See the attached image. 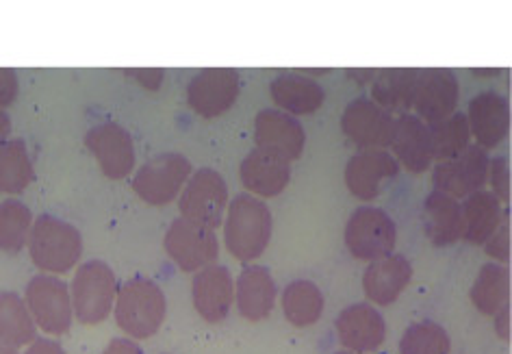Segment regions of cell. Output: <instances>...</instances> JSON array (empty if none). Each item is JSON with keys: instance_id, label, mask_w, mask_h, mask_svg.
Here are the masks:
<instances>
[{"instance_id": "cell-43", "label": "cell", "mask_w": 512, "mask_h": 354, "mask_svg": "<svg viewBox=\"0 0 512 354\" xmlns=\"http://www.w3.org/2000/svg\"><path fill=\"white\" fill-rule=\"evenodd\" d=\"M9 133H11V118L7 116L5 109H0V144L7 142Z\"/></svg>"}, {"instance_id": "cell-22", "label": "cell", "mask_w": 512, "mask_h": 354, "mask_svg": "<svg viewBox=\"0 0 512 354\" xmlns=\"http://www.w3.org/2000/svg\"><path fill=\"white\" fill-rule=\"evenodd\" d=\"M241 183L248 192L259 194L263 198H274L283 194V189L291 181L289 161L280 159L272 153H265L261 148H254L252 153L241 163Z\"/></svg>"}, {"instance_id": "cell-26", "label": "cell", "mask_w": 512, "mask_h": 354, "mask_svg": "<svg viewBox=\"0 0 512 354\" xmlns=\"http://www.w3.org/2000/svg\"><path fill=\"white\" fill-rule=\"evenodd\" d=\"M460 211H463V237L460 239L473 246H482L497 231L504 216L502 202L482 189L469 194L460 205Z\"/></svg>"}, {"instance_id": "cell-33", "label": "cell", "mask_w": 512, "mask_h": 354, "mask_svg": "<svg viewBox=\"0 0 512 354\" xmlns=\"http://www.w3.org/2000/svg\"><path fill=\"white\" fill-rule=\"evenodd\" d=\"M428 131H430L432 146H434V159H439V161L452 159V157L463 153L471 139L467 116L458 111H454L450 118H445L441 122L428 124Z\"/></svg>"}, {"instance_id": "cell-6", "label": "cell", "mask_w": 512, "mask_h": 354, "mask_svg": "<svg viewBox=\"0 0 512 354\" xmlns=\"http://www.w3.org/2000/svg\"><path fill=\"white\" fill-rule=\"evenodd\" d=\"M24 302L33 315L35 326L48 335H63L70 331L74 311L70 287L55 274H37L27 285Z\"/></svg>"}, {"instance_id": "cell-37", "label": "cell", "mask_w": 512, "mask_h": 354, "mask_svg": "<svg viewBox=\"0 0 512 354\" xmlns=\"http://www.w3.org/2000/svg\"><path fill=\"white\" fill-rule=\"evenodd\" d=\"M18 96V74L11 68H0V109L11 105Z\"/></svg>"}, {"instance_id": "cell-9", "label": "cell", "mask_w": 512, "mask_h": 354, "mask_svg": "<svg viewBox=\"0 0 512 354\" xmlns=\"http://www.w3.org/2000/svg\"><path fill=\"white\" fill-rule=\"evenodd\" d=\"M163 246L183 272H198L220 257V242H217L215 231L185 218L170 224Z\"/></svg>"}, {"instance_id": "cell-21", "label": "cell", "mask_w": 512, "mask_h": 354, "mask_svg": "<svg viewBox=\"0 0 512 354\" xmlns=\"http://www.w3.org/2000/svg\"><path fill=\"white\" fill-rule=\"evenodd\" d=\"M393 153L406 170L415 174L426 172L434 161V146L428 131V124L419 120L413 113H402L395 120V131L391 139Z\"/></svg>"}, {"instance_id": "cell-30", "label": "cell", "mask_w": 512, "mask_h": 354, "mask_svg": "<svg viewBox=\"0 0 512 354\" xmlns=\"http://www.w3.org/2000/svg\"><path fill=\"white\" fill-rule=\"evenodd\" d=\"M471 302L484 315H495L510 302V270L504 265L486 263L471 287Z\"/></svg>"}, {"instance_id": "cell-29", "label": "cell", "mask_w": 512, "mask_h": 354, "mask_svg": "<svg viewBox=\"0 0 512 354\" xmlns=\"http://www.w3.org/2000/svg\"><path fill=\"white\" fill-rule=\"evenodd\" d=\"M35 181L33 161L22 139L0 144V192L22 194Z\"/></svg>"}, {"instance_id": "cell-39", "label": "cell", "mask_w": 512, "mask_h": 354, "mask_svg": "<svg viewBox=\"0 0 512 354\" xmlns=\"http://www.w3.org/2000/svg\"><path fill=\"white\" fill-rule=\"evenodd\" d=\"M24 354H66V350H63L61 344H57L55 339L35 337Z\"/></svg>"}, {"instance_id": "cell-8", "label": "cell", "mask_w": 512, "mask_h": 354, "mask_svg": "<svg viewBox=\"0 0 512 354\" xmlns=\"http://www.w3.org/2000/svg\"><path fill=\"white\" fill-rule=\"evenodd\" d=\"M191 176V163L178 153H161L148 159L133 179L135 194L148 205H170Z\"/></svg>"}, {"instance_id": "cell-28", "label": "cell", "mask_w": 512, "mask_h": 354, "mask_svg": "<svg viewBox=\"0 0 512 354\" xmlns=\"http://www.w3.org/2000/svg\"><path fill=\"white\" fill-rule=\"evenodd\" d=\"M37 337L33 315L22 296L0 292V341L14 348L29 346Z\"/></svg>"}, {"instance_id": "cell-42", "label": "cell", "mask_w": 512, "mask_h": 354, "mask_svg": "<svg viewBox=\"0 0 512 354\" xmlns=\"http://www.w3.org/2000/svg\"><path fill=\"white\" fill-rule=\"evenodd\" d=\"M348 74H350V79H354V81L369 83V81L376 79L378 70H348Z\"/></svg>"}, {"instance_id": "cell-31", "label": "cell", "mask_w": 512, "mask_h": 354, "mask_svg": "<svg viewBox=\"0 0 512 354\" xmlns=\"http://www.w3.org/2000/svg\"><path fill=\"white\" fill-rule=\"evenodd\" d=\"M285 318L298 328L315 324L324 313V294L313 281H293L283 292Z\"/></svg>"}, {"instance_id": "cell-20", "label": "cell", "mask_w": 512, "mask_h": 354, "mask_svg": "<svg viewBox=\"0 0 512 354\" xmlns=\"http://www.w3.org/2000/svg\"><path fill=\"white\" fill-rule=\"evenodd\" d=\"M413 278V265L404 255H389L371 261L363 274L365 296L380 307H389L402 296Z\"/></svg>"}, {"instance_id": "cell-14", "label": "cell", "mask_w": 512, "mask_h": 354, "mask_svg": "<svg viewBox=\"0 0 512 354\" xmlns=\"http://www.w3.org/2000/svg\"><path fill=\"white\" fill-rule=\"evenodd\" d=\"M460 98V85L456 74L447 68L421 70L415 90L413 109L419 113V120L430 124L450 118L456 111Z\"/></svg>"}, {"instance_id": "cell-25", "label": "cell", "mask_w": 512, "mask_h": 354, "mask_svg": "<svg viewBox=\"0 0 512 354\" xmlns=\"http://www.w3.org/2000/svg\"><path fill=\"white\" fill-rule=\"evenodd\" d=\"M419 72L415 68H389L378 70L376 79L371 81V94H374V103L384 111H398L408 113L415 103V90Z\"/></svg>"}, {"instance_id": "cell-35", "label": "cell", "mask_w": 512, "mask_h": 354, "mask_svg": "<svg viewBox=\"0 0 512 354\" xmlns=\"http://www.w3.org/2000/svg\"><path fill=\"white\" fill-rule=\"evenodd\" d=\"M489 174H491V187L493 196L499 202H510V168L506 157L489 159Z\"/></svg>"}, {"instance_id": "cell-7", "label": "cell", "mask_w": 512, "mask_h": 354, "mask_svg": "<svg viewBox=\"0 0 512 354\" xmlns=\"http://www.w3.org/2000/svg\"><path fill=\"white\" fill-rule=\"evenodd\" d=\"M226 207L228 185L224 176L211 168H200L194 176H189L181 200H178V209L185 220L207 226L211 231L222 224Z\"/></svg>"}, {"instance_id": "cell-19", "label": "cell", "mask_w": 512, "mask_h": 354, "mask_svg": "<svg viewBox=\"0 0 512 354\" xmlns=\"http://www.w3.org/2000/svg\"><path fill=\"white\" fill-rule=\"evenodd\" d=\"M469 131L478 139V146L495 148L508 135L510 107L508 100L497 92H480L469 100L467 113Z\"/></svg>"}, {"instance_id": "cell-17", "label": "cell", "mask_w": 512, "mask_h": 354, "mask_svg": "<svg viewBox=\"0 0 512 354\" xmlns=\"http://www.w3.org/2000/svg\"><path fill=\"white\" fill-rule=\"evenodd\" d=\"M400 163L387 150H361L345 166V185L361 200H376L382 194V183L395 179Z\"/></svg>"}, {"instance_id": "cell-40", "label": "cell", "mask_w": 512, "mask_h": 354, "mask_svg": "<svg viewBox=\"0 0 512 354\" xmlns=\"http://www.w3.org/2000/svg\"><path fill=\"white\" fill-rule=\"evenodd\" d=\"M102 354H144V350L139 348L133 339H113L109 341V346L105 348Z\"/></svg>"}, {"instance_id": "cell-3", "label": "cell", "mask_w": 512, "mask_h": 354, "mask_svg": "<svg viewBox=\"0 0 512 354\" xmlns=\"http://www.w3.org/2000/svg\"><path fill=\"white\" fill-rule=\"evenodd\" d=\"M33 263L46 274H66L83 255V237L70 222L50 216L35 218L27 239Z\"/></svg>"}, {"instance_id": "cell-5", "label": "cell", "mask_w": 512, "mask_h": 354, "mask_svg": "<svg viewBox=\"0 0 512 354\" xmlns=\"http://www.w3.org/2000/svg\"><path fill=\"white\" fill-rule=\"evenodd\" d=\"M395 242H398L395 222L387 211L378 207H358L345 224V246L361 261L371 263L389 257Z\"/></svg>"}, {"instance_id": "cell-34", "label": "cell", "mask_w": 512, "mask_h": 354, "mask_svg": "<svg viewBox=\"0 0 512 354\" xmlns=\"http://www.w3.org/2000/svg\"><path fill=\"white\" fill-rule=\"evenodd\" d=\"M452 341L437 322H417L404 331L400 339V354H450Z\"/></svg>"}, {"instance_id": "cell-38", "label": "cell", "mask_w": 512, "mask_h": 354, "mask_svg": "<svg viewBox=\"0 0 512 354\" xmlns=\"http://www.w3.org/2000/svg\"><path fill=\"white\" fill-rule=\"evenodd\" d=\"M124 74H128V77H133L135 81L142 83L146 90L157 92L163 83L165 72L159 68H128V70H124Z\"/></svg>"}, {"instance_id": "cell-44", "label": "cell", "mask_w": 512, "mask_h": 354, "mask_svg": "<svg viewBox=\"0 0 512 354\" xmlns=\"http://www.w3.org/2000/svg\"><path fill=\"white\" fill-rule=\"evenodd\" d=\"M0 354H20V352H18V348L3 344V341H0Z\"/></svg>"}, {"instance_id": "cell-12", "label": "cell", "mask_w": 512, "mask_h": 354, "mask_svg": "<svg viewBox=\"0 0 512 354\" xmlns=\"http://www.w3.org/2000/svg\"><path fill=\"white\" fill-rule=\"evenodd\" d=\"M241 92L235 68H204L187 85V103L202 118H217L235 105Z\"/></svg>"}, {"instance_id": "cell-23", "label": "cell", "mask_w": 512, "mask_h": 354, "mask_svg": "<svg viewBox=\"0 0 512 354\" xmlns=\"http://www.w3.org/2000/svg\"><path fill=\"white\" fill-rule=\"evenodd\" d=\"M276 294V283L265 265L243 268L237 278V307L243 318L250 322H261L270 318L276 305Z\"/></svg>"}, {"instance_id": "cell-13", "label": "cell", "mask_w": 512, "mask_h": 354, "mask_svg": "<svg viewBox=\"0 0 512 354\" xmlns=\"http://www.w3.org/2000/svg\"><path fill=\"white\" fill-rule=\"evenodd\" d=\"M341 129L356 146L365 150H384L391 146L395 118L378 107L374 100L356 98L343 111Z\"/></svg>"}, {"instance_id": "cell-10", "label": "cell", "mask_w": 512, "mask_h": 354, "mask_svg": "<svg viewBox=\"0 0 512 354\" xmlns=\"http://www.w3.org/2000/svg\"><path fill=\"white\" fill-rule=\"evenodd\" d=\"M489 181V155L482 146H467L463 153L439 161L432 172L437 192L450 198H467Z\"/></svg>"}, {"instance_id": "cell-15", "label": "cell", "mask_w": 512, "mask_h": 354, "mask_svg": "<svg viewBox=\"0 0 512 354\" xmlns=\"http://www.w3.org/2000/svg\"><path fill=\"white\" fill-rule=\"evenodd\" d=\"M256 148L272 153L285 161H293L304 150V126L285 111L263 109L254 120Z\"/></svg>"}, {"instance_id": "cell-11", "label": "cell", "mask_w": 512, "mask_h": 354, "mask_svg": "<svg viewBox=\"0 0 512 354\" xmlns=\"http://www.w3.org/2000/svg\"><path fill=\"white\" fill-rule=\"evenodd\" d=\"M85 146L107 179H126L135 168L133 137L118 122H102L85 133Z\"/></svg>"}, {"instance_id": "cell-36", "label": "cell", "mask_w": 512, "mask_h": 354, "mask_svg": "<svg viewBox=\"0 0 512 354\" xmlns=\"http://www.w3.org/2000/svg\"><path fill=\"white\" fill-rule=\"evenodd\" d=\"M486 255L499 259V261H508L510 259V226L508 222H502L497 226V231L486 239Z\"/></svg>"}, {"instance_id": "cell-32", "label": "cell", "mask_w": 512, "mask_h": 354, "mask_svg": "<svg viewBox=\"0 0 512 354\" xmlns=\"http://www.w3.org/2000/svg\"><path fill=\"white\" fill-rule=\"evenodd\" d=\"M33 226V213L22 200L9 198L0 202V250L18 255L27 246Z\"/></svg>"}, {"instance_id": "cell-16", "label": "cell", "mask_w": 512, "mask_h": 354, "mask_svg": "<svg viewBox=\"0 0 512 354\" xmlns=\"http://www.w3.org/2000/svg\"><path fill=\"white\" fill-rule=\"evenodd\" d=\"M191 296H194L196 311L204 320L211 324L224 322L235 298V283L230 270L217 263L198 270L194 283H191Z\"/></svg>"}, {"instance_id": "cell-45", "label": "cell", "mask_w": 512, "mask_h": 354, "mask_svg": "<svg viewBox=\"0 0 512 354\" xmlns=\"http://www.w3.org/2000/svg\"><path fill=\"white\" fill-rule=\"evenodd\" d=\"M335 354H352L350 350H345V352H335Z\"/></svg>"}, {"instance_id": "cell-2", "label": "cell", "mask_w": 512, "mask_h": 354, "mask_svg": "<svg viewBox=\"0 0 512 354\" xmlns=\"http://www.w3.org/2000/svg\"><path fill=\"white\" fill-rule=\"evenodd\" d=\"M165 311L168 302L163 289L150 278L135 276L118 287L113 313L115 322L128 337L148 339L155 335L165 320Z\"/></svg>"}, {"instance_id": "cell-24", "label": "cell", "mask_w": 512, "mask_h": 354, "mask_svg": "<svg viewBox=\"0 0 512 354\" xmlns=\"http://www.w3.org/2000/svg\"><path fill=\"white\" fill-rule=\"evenodd\" d=\"M274 103L289 116H309L324 103V87L300 74H280L270 85Z\"/></svg>"}, {"instance_id": "cell-4", "label": "cell", "mask_w": 512, "mask_h": 354, "mask_svg": "<svg viewBox=\"0 0 512 354\" xmlns=\"http://www.w3.org/2000/svg\"><path fill=\"white\" fill-rule=\"evenodd\" d=\"M118 296V278L105 261H85L70 285L74 318L85 326L105 322Z\"/></svg>"}, {"instance_id": "cell-18", "label": "cell", "mask_w": 512, "mask_h": 354, "mask_svg": "<svg viewBox=\"0 0 512 354\" xmlns=\"http://www.w3.org/2000/svg\"><path fill=\"white\" fill-rule=\"evenodd\" d=\"M337 335L341 344L350 352H374L387 337V324L382 315L361 302L343 309L337 318Z\"/></svg>"}, {"instance_id": "cell-27", "label": "cell", "mask_w": 512, "mask_h": 354, "mask_svg": "<svg viewBox=\"0 0 512 354\" xmlns=\"http://www.w3.org/2000/svg\"><path fill=\"white\" fill-rule=\"evenodd\" d=\"M424 220L426 235L434 246H450L463 237V211L458 200L434 192L424 202Z\"/></svg>"}, {"instance_id": "cell-1", "label": "cell", "mask_w": 512, "mask_h": 354, "mask_svg": "<svg viewBox=\"0 0 512 354\" xmlns=\"http://www.w3.org/2000/svg\"><path fill=\"white\" fill-rule=\"evenodd\" d=\"M226 248L235 259H259L272 239V211L263 200L239 194L230 200L224 222Z\"/></svg>"}, {"instance_id": "cell-41", "label": "cell", "mask_w": 512, "mask_h": 354, "mask_svg": "<svg viewBox=\"0 0 512 354\" xmlns=\"http://www.w3.org/2000/svg\"><path fill=\"white\" fill-rule=\"evenodd\" d=\"M495 331L499 339L510 341V302L495 313Z\"/></svg>"}]
</instances>
